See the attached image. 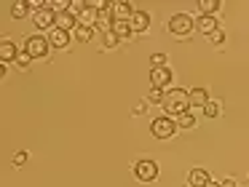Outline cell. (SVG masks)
I'll return each instance as SVG.
<instances>
[{
  "mask_svg": "<svg viewBox=\"0 0 249 187\" xmlns=\"http://www.w3.org/2000/svg\"><path fill=\"white\" fill-rule=\"evenodd\" d=\"M190 110V96L185 88H169L166 91V99H163V115L174 118L177 120L182 112Z\"/></svg>",
  "mask_w": 249,
  "mask_h": 187,
  "instance_id": "obj_1",
  "label": "cell"
},
{
  "mask_svg": "<svg viewBox=\"0 0 249 187\" xmlns=\"http://www.w3.org/2000/svg\"><path fill=\"white\" fill-rule=\"evenodd\" d=\"M193 27H196V19L190 14H174L172 19H169V32H172L174 37H185V35H190L193 32Z\"/></svg>",
  "mask_w": 249,
  "mask_h": 187,
  "instance_id": "obj_2",
  "label": "cell"
},
{
  "mask_svg": "<svg viewBox=\"0 0 249 187\" xmlns=\"http://www.w3.org/2000/svg\"><path fill=\"white\" fill-rule=\"evenodd\" d=\"M150 131H153V136H156V139H172L179 128H177V120H174V118L161 115V118H156V120L150 123Z\"/></svg>",
  "mask_w": 249,
  "mask_h": 187,
  "instance_id": "obj_3",
  "label": "cell"
},
{
  "mask_svg": "<svg viewBox=\"0 0 249 187\" xmlns=\"http://www.w3.org/2000/svg\"><path fill=\"white\" fill-rule=\"evenodd\" d=\"M49 48H51L49 37H40V35H30V37H24V51H27L33 59H43V56H49Z\"/></svg>",
  "mask_w": 249,
  "mask_h": 187,
  "instance_id": "obj_4",
  "label": "cell"
},
{
  "mask_svg": "<svg viewBox=\"0 0 249 187\" xmlns=\"http://www.w3.org/2000/svg\"><path fill=\"white\" fill-rule=\"evenodd\" d=\"M131 174H134V179H140V182H153L158 176V166L153 163V160H137L134 163V169H131Z\"/></svg>",
  "mask_w": 249,
  "mask_h": 187,
  "instance_id": "obj_5",
  "label": "cell"
},
{
  "mask_svg": "<svg viewBox=\"0 0 249 187\" xmlns=\"http://www.w3.org/2000/svg\"><path fill=\"white\" fill-rule=\"evenodd\" d=\"M172 69L169 67H153L150 69V83H153V88H169V85H172Z\"/></svg>",
  "mask_w": 249,
  "mask_h": 187,
  "instance_id": "obj_6",
  "label": "cell"
},
{
  "mask_svg": "<svg viewBox=\"0 0 249 187\" xmlns=\"http://www.w3.org/2000/svg\"><path fill=\"white\" fill-rule=\"evenodd\" d=\"M33 21H35L38 30H54L56 14H54V11H49V8H40V11H35V14H33Z\"/></svg>",
  "mask_w": 249,
  "mask_h": 187,
  "instance_id": "obj_7",
  "label": "cell"
},
{
  "mask_svg": "<svg viewBox=\"0 0 249 187\" xmlns=\"http://www.w3.org/2000/svg\"><path fill=\"white\" fill-rule=\"evenodd\" d=\"M131 16H134L131 3H113L110 8V21H131Z\"/></svg>",
  "mask_w": 249,
  "mask_h": 187,
  "instance_id": "obj_8",
  "label": "cell"
},
{
  "mask_svg": "<svg viewBox=\"0 0 249 187\" xmlns=\"http://www.w3.org/2000/svg\"><path fill=\"white\" fill-rule=\"evenodd\" d=\"M188 96H190V107H196V110H204V107L212 102L209 99V91H206V88H190Z\"/></svg>",
  "mask_w": 249,
  "mask_h": 187,
  "instance_id": "obj_9",
  "label": "cell"
},
{
  "mask_svg": "<svg viewBox=\"0 0 249 187\" xmlns=\"http://www.w3.org/2000/svg\"><path fill=\"white\" fill-rule=\"evenodd\" d=\"M209 182H212V174L206 169H193L188 174V185L190 187H206Z\"/></svg>",
  "mask_w": 249,
  "mask_h": 187,
  "instance_id": "obj_10",
  "label": "cell"
},
{
  "mask_svg": "<svg viewBox=\"0 0 249 187\" xmlns=\"http://www.w3.org/2000/svg\"><path fill=\"white\" fill-rule=\"evenodd\" d=\"M17 56H19V46L6 37V40L0 43V59H3V64H6V62H17Z\"/></svg>",
  "mask_w": 249,
  "mask_h": 187,
  "instance_id": "obj_11",
  "label": "cell"
},
{
  "mask_svg": "<svg viewBox=\"0 0 249 187\" xmlns=\"http://www.w3.org/2000/svg\"><path fill=\"white\" fill-rule=\"evenodd\" d=\"M54 27H59V30H65V32H72V30H78V16H72L70 11H62V14H56Z\"/></svg>",
  "mask_w": 249,
  "mask_h": 187,
  "instance_id": "obj_12",
  "label": "cell"
},
{
  "mask_svg": "<svg viewBox=\"0 0 249 187\" xmlns=\"http://www.w3.org/2000/svg\"><path fill=\"white\" fill-rule=\"evenodd\" d=\"M49 43H51L54 48H67V46H70V32L54 27V30L49 32Z\"/></svg>",
  "mask_w": 249,
  "mask_h": 187,
  "instance_id": "obj_13",
  "label": "cell"
},
{
  "mask_svg": "<svg viewBox=\"0 0 249 187\" xmlns=\"http://www.w3.org/2000/svg\"><path fill=\"white\" fill-rule=\"evenodd\" d=\"M131 30L134 32H145L147 27H150V14L147 11H134V16H131Z\"/></svg>",
  "mask_w": 249,
  "mask_h": 187,
  "instance_id": "obj_14",
  "label": "cell"
},
{
  "mask_svg": "<svg viewBox=\"0 0 249 187\" xmlns=\"http://www.w3.org/2000/svg\"><path fill=\"white\" fill-rule=\"evenodd\" d=\"M217 27H220V24H217L214 16H198V19H196V30H201L204 35H212Z\"/></svg>",
  "mask_w": 249,
  "mask_h": 187,
  "instance_id": "obj_15",
  "label": "cell"
},
{
  "mask_svg": "<svg viewBox=\"0 0 249 187\" xmlns=\"http://www.w3.org/2000/svg\"><path fill=\"white\" fill-rule=\"evenodd\" d=\"M30 11H33V8H30V0H17V3L11 5V16H14V19H24Z\"/></svg>",
  "mask_w": 249,
  "mask_h": 187,
  "instance_id": "obj_16",
  "label": "cell"
},
{
  "mask_svg": "<svg viewBox=\"0 0 249 187\" xmlns=\"http://www.w3.org/2000/svg\"><path fill=\"white\" fill-rule=\"evenodd\" d=\"M198 11H201V16H214L220 11V0H201Z\"/></svg>",
  "mask_w": 249,
  "mask_h": 187,
  "instance_id": "obj_17",
  "label": "cell"
},
{
  "mask_svg": "<svg viewBox=\"0 0 249 187\" xmlns=\"http://www.w3.org/2000/svg\"><path fill=\"white\" fill-rule=\"evenodd\" d=\"M113 32L121 37V40H126V37H129L134 30H131V24H129V21H113Z\"/></svg>",
  "mask_w": 249,
  "mask_h": 187,
  "instance_id": "obj_18",
  "label": "cell"
},
{
  "mask_svg": "<svg viewBox=\"0 0 249 187\" xmlns=\"http://www.w3.org/2000/svg\"><path fill=\"white\" fill-rule=\"evenodd\" d=\"M91 37H94V27L78 24V30H75V40H81V43H89Z\"/></svg>",
  "mask_w": 249,
  "mask_h": 187,
  "instance_id": "obj_19",
  "label": "cell"
},
{
  "mask_svg": "<svg viewBox=\"0 0 249 187\" xmlns=\"http://www.w3.org/2000/svg\"><path fill=\"white\" fill-rule=\"evenodd\" d=\"M196 126V115H193V112H182V115H179L177 118V128H193Z\"/></svg>",
  "mask_w": 249,
  "mask_h": 187,
  "instance_id": "obj_20",
  "label": "cell"
},
{
  "mask_svg": "<svg viewBox=\"0 0 249 187\" xmlns=\"http://www.w3.org/2000/svg\"><path fill=\"white\" fill-rule=\"evenodd\" d=\"M118 43H121V37L115 35L113 30H107V32H105V35H102V46H105V48H115V46H118Z\"/></svg>",
  "mask_w": 249,
  "mask_h": 187,
  "instance_id": "obj_21",
  "label": "cell"
},
{
  "mask_svg": "<svg viewBox=\"0 0 249 187\" xmlns=\"http://www.w3.org/2000/svg\"><path fill=\"white\" fill-rule=\"evenodd\" d=\"M163 99H166V91H161V88L147 91V102H153V104H163Z\"/></svg>",
  "mask_w": 249,
  "mask_h": 187,
  "instance_id": "obj_22",
  "label": "cell"
},
{
  "mask_svg": "<svg viewBox=\"0 0 249 187\" xmlns=\"http://www.w3.org/2000/svg\"><path fill=\"white\" fill-rule=\"evenodd\" d=\"M30 64H33V56H30V53H27V51H24V48H22V51H19V56H17V67L27 69Z\"/></svg>",
  "mask_w": 249,
  "mask_h": 187,
  "instance_id": "obj_23",
  "label": "cell"
},
{
  "mask_svg": "<svg viewBox=\"0 0 249 187\" xmlns=\"http://www.w3.org/2000/svg\"><path fill=\"white\" fill-rule=\"evenodd\" d=\"M204 115H206V118H217V115H220V102L212 99L209 104L204 107Z\"/></svg>",
  "mask_w": 249,
  "mask_h": 187,
  "instance_id": "obj_24",
  "label": "cell"
},
{
  "mask_svg": "<svg viewBox=\"0 0 249 187\" xmlns=\"http://www.w3.org/2000/svg\"><path fill=\"white\" fill-rule=\"evenodd\" d=\"M209 40L214 43V46H220V43H225V30H222V27H217V30L209 35Z\"/></svg>",
  "mask_w": 249,
  "mask_h": 187,
  "instance_id": "obj_25",
  "label": "cell"
},
{
  "mask_svg": "<svg viewBox=\"0 0 249 187\" xmlns=\"http://www.w3.org/2000/svg\"><path fill=\"white\" fill-rule=\"evenodd\" d=\"M150 64L153 67H166V53H150Z\"/></svg>",
  "mask_w": 249,
  "mask_h": 187,
  "instance_id": "obj_26",
  "label": "cell"
},
{
  "mask_svg": "<svg viewBox=\"0 0 249 187\" xmlns=\"http://www.w3.org/2000/svg\"><path fill=\"white\" fill-rule=\"evenodd\" d=\"M27 163V150H17L14 153V166H24Z\"/></svg>",
  "mask_w": 249,
  "mask_h": 187,
  "instance_id": "obj_27",
  "label": "cell"
},
{
  "mask_svg": "<svg viewBox=\"0 0 249 187\" xmlns=\"http://www.w3.org/2000/svg\"><path fill=\"white\" fill-rule=\"evenodd\" d=\"M145 102H140V104H134V107H131V115H145Z\"/></svg>",
  "mask_w": 249,
  "mask_h": 187,
  "instance_id": "obj_28",
  "label": "cell"
},
{
  "mask_svg": "<svg viewBox=\"0 0 249 187\" xmlns=\"http://www.w3.org/2000/svg\"><path fill=\"white\" fill-rule=\"evenodd\" d=\"M220 187H236V179H233V176H228V179L220 182Z\"/></svg>",
  "mask_w": 249,
  "mask_h": 187,
  "instance_id": "obj_29",
  "label": "cell"
},
{
  "mask_svg": "<svg viewBox=\"0 0 249 187\" xmlns=\"http://www.w3.org/2000/svg\"><path fill=\"white\" fill-rule=\"evenodd\" d=\"M206 187H220V182H209V185H206Z\"/></svg>",
  "mask_w": 249,
  "mask_h": 187,
  "instance_id": "obj_30",
  "label": "cell"
}]
</instances>
